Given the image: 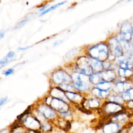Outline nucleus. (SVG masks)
Here are the masks:
<instances>
[{
    "instance_id": "f257e3e1",
    "label": "nucleus",
    "mask_w": 133,
    "mask_h": 133,
    "mask_svg": "<svg viewBox=\"0 0 133 133\" xmlns=\"http://www.w3.org/2000/svg\"><path fill=\"white\" fill-rule=\"evenodd\" d=\"M85 51L86 55L101 62L108 59L110 52L107 41L92 45L87 48Z\"/></svg>"
},
{
    "instance_id": "f03ea898",
    "label": "nucleus",
    "mask_w": 133,
    "mask_h": 133,
    "mask_svg": "<svg viewBox=\"0 0 133 133\" xmlns=\"http://www.w3.org/2000/svg\"><path fill=\"white\" fill-rule=\"evenodd\" d=\"M70 74L72 79V84L76 91L84 94L90 92L94 86L90 81L89 76L77 71H73Z\"/></svg>"
},
{
    "instance_id": "7ed1b4c3",
    "label": "nucleus",
    "mask_w": 133,
    "mask_h": 133,
    "mask_svg": "<svg viewBox=\"0 0 133 133\" xmlns=\"http://www.w3.org/2000/svg\"><path fill=\"white\" fill-rule=\"evenodd\" d=\"M74 71L90 76L94 73L91 65V58L85 54L77 58L74 64Z\"/></svg>"
},
{
    "instance_id": "20e7f679",
    "label": "nucleus",
    "mask_w": 133,
    "mask_h": 133,
    "mask_svg": "<svg viewBox=\"0 0 133 133\" xmlns=\"http://www.w3.org/2000/svg\"><path fill=\"white\" fill-rule=\"evenodd\" d=\"M50 82L54 86H59L62 84L72 83V79L70 73L63 68H58L54 70L50 76Z\"/></svg>"
},
{
    "instance_id": "39448f33",
    "label": "nucleus",
    "mask_w": 133,
    "mask_h": 133,
    "mask_svg": "<svg viewBox=\"0 0 133 133\" xmlns=\"http://www.w3.org/2000/svg\"><path fill=\"white\" fill-rule=\"evenodd\" d=\"M127 111L124 105L112 101L105 100L101 107V113L104 117L110 118L116 114Z\"/></svg>"
},
{
    "instance_id": "423d86ee",
    "label": "nucleus",
    "mask_w": 133,
    "mask_h": 133,
    "mask_svg": "<svg viewBox=\"0 0 133 133\" xmlns=\"http://www.w3.org/2000/svg\"><path fill=\"white\" fill-rule=\"evenodd\" d=\"M43 101L50 106L58 113L66 112L71 109V104L69 103L60 99L53 98L49 95L44 98Z\"/></svg>"
},
{
    "instance_id": "0eeeda50",
    "label": "nucleus",
    "mask_w": 133,
    "mask_h": 133,
    "mask_svg": "<svg viewBox=\"0 0 133 133\" xmlns=\"http://www.w3.org/2000/svg\"><path fill=\"white\" fill-rule=\"evenodd\" d=\"M33 107L42 114L46 120L52 122L59 116L58 113L50 106L45 103L43 100L42 102H37Z\"/></svg>"
},
{
    "instance_id": "6e6552de",
    "label": "nucleus",
    "mask_w": 133,
    "mask_h": 133,
    "mask_svg": "<svg viewBox=\"0 0 133 133\" xmlns=\"http://www.w3.org/2000/svg\"><path fill=\"white\" fill-rule=\"evenodd\" d=\"M107 42L111 54L116 57L124 55L123 50L117 33L109 36L107 40Z\"/></svg>"
},
{
    "instance_id": "1a4fd4ad",
    "label": "nucleus",
    "mask_w": 133,
    "mask_h": 133,
    "mask_svg": "<svg viewBox=\"0 0 133 133\" xmlns=\"http://www.w3.org/2000/svg\"><path fill=\"white\" fill-rule=\"evenodd\" d=\"M19 121L26 129L38 130L41 128V122L32 113L24 116Z\"/></svg>"
},
{
    "instance_id": "9d476101",
    "label": "nucleus",
    "mask_w": 133,
    "mask_h": 133,
    "mask_svg": "<svg viewBox=\"0 0 133 133\" xmlns=\"http://www.w3.org/2000/svg\"><path fill=\"white\" fill-rule=\"evenodd\" d=\"M132 32L133 29L131 19L124 21L119 25L118 33L124 39L131 41Z\"/></svg>"
},
{
    "instance_id": "9b49d317",
    "label": "nucleus",
    "mask_w": 133,
    "mask_h": 133,
    "mask_svg": "<svg viewBox=\"0 0 133 133\" xmlns=\"http://www.w3.org/2000/svg\"><path fill=\"white\" fill-rule=\"evenodd\" d=\"M65 94L70 104L76 107L80 106L86 97V94L78 91H65Z\"/></svg>"
},
{
    "instance_id": "f8f14e48",
    "label": "nucleus",
    "mask_w": 133,
    "mask_h": 133,
    "mask_svg": "<svg viewBox=\"0 0 133 133\" xmlns=\"http://www.w3.org/2000/svg\"><path fill=\"white\" fill-rule=\"evenodd\" d=\"M132 87L133 83L130 80L114 83L112 92L121 95L124 92Z\"/></svg>"
},
{
    "instance_id": "ddd939ff",
    "label": "nucleus",
    "mask_w": 133,
    "mask_h": 133,
    "mask_svg": "<svg viewBox=\"0 0 133 133\" xmlns=\"http://www.w3.org/2000/svg\"><path fill=\"white\" fill-rule=\"evenodd\" d=\"M123 127L109 119L101 126L102 133H119Z\"/></svg>"
},
{
    "instance_id": "4468645a",
    "label": "nucleus",
    "mask_w": 133,
    "mask_h": 133,
    "mask_svg": "<svg viewBox=\"0 0 133 133\" xmlns=\"http://www.w3.org/2000/svg\"><path fill=\"white\" fill-rule=\"evenodd\" d=\"M131 115L127 111L122 112L109 118V119L124 127L130 122Z\"/></svg>"
},
{
    "instance_id": "2eb2a0df",
    "label": "nucleus",
    "mask_w": 133,
    "mask_h": 133,
    "mask_svg": "<svg viewBox=\"0 0 133 133\" xmlns=\"http://www.w3.org/2000/svg\"><path fill=\"white\" fill-rule=\"evenodd\" d=\"M48 95L53 98L62 99L68 103H70L65 94V91L58 86H52L48 91Z\"/></svg>"
},
{
    "instance_id": "dca6fc26",
    "label": "nucleus",
    "mask_w": 133,
    "mask_h": 133,
    "mask_svg": "<svg viewBox=\"0 0 133 133\" xmlns=\"http://www.w3.org/2000/svg\"><path fill=\"white\" fill-rule=\"evenodd\" d=\"M112 94V91L102 90L96 86H93L90 91L89 94L95 97L106 100Z\"/></svg>"
},
{
    "instance_id": "f3484780",
    "label": "nucleus",
    "mask_w": 133,
    "mask_h": 133,
    "mask_svg": "<svg viewBox=\"0 0 133 133\" xmlns=\"http://www.w3.org/2000/svg\"><path fill=\"white\" fill-rule=\"evenodd\" d=\"M101 76L103 81L114 82L117 77L116 71L113 69L104 70L101 71Z\"/></svg>"
},
{
    "instance_id": "a211bd4d",
    "label": "nucleus",
    "mask_w": 133,
    "mask_h": 133,
    "mask_svg": "<svg viewBox=\"0 0 133 133\" xmlns=\"http://www.w3.org/2000/svg\"><path fill=\"white\" fill-rule=\"evenodd\" d=\"M117 76L127 78L129 80L133 75V69L130 68H118L116 70Z\"/></svg>"
},
{
    "instance_id": "6ab92c4d",
    "label": "nucleus",
    "mask_w": 133,
    "mask_h": 133,
    "mask_svg": "<svg viewBox=\"0 0 133 133\" xmlns=\"http://www.w3.org/2000/svg\"><path fill=\"white\" fill-rule=\"evenodd\" d=\"M10 133H26V128L23 127L18 120L10 127Z\"/></svg>"
},
{
    "instance_id": "aec40b11",
    "label": "nucleus",
    "mask_w": 133,
    "mask_h": 133,
    "mask_svg": "<svg viewBox=\"0 0 133 133\" xmlns=\"http://www.w3.org/2000/svg\"><path fill=\"white\" fill-rule=\"evenodd\" d=\"M41 128L42 133H50L54 128V124L52 122L48 120L44 121L41 123Z\"/></svg>"
},
{
    "instance_id": "412c9836",
    "label": "nucleus",
    "mask_w": 133,
    "mask_h": 133,
    "mask_svg": "<svg viewBox=\"0 0 133 133\" xmlns=\"http://www.w3.org/2000/svg\"><path fill=\"white\" fill-rule=\"evenodd\" d=\"M113 85H114L113 82L103 81L94 86H96L102 90L112 91L113 87Z\"/></svg>"
},
{
    "instance_id": "4be33fe9",
    "label": "nucleus",
    "mask_w": 133,
    "mask_h": 133,
    "mask_svg": "<svg viewBox=\"0 0 133 133\" xmlns=\"http://www.w3.org/2000/svg\"><path fill=\"white\" fill-rule=\"evenodd\" d=\"M106 100L114 102L116 103H118L124 105L125 103V101L123 99V97L121 95L115 94L114 93H112L109 96V97L107 98Z\"/></svg>"
},
{
    "instance_id": "5701e85b",
    "label": "nucleus",
    "mask_w": 133,
    "mask_h": 133,
    "mask_svg": "<svg viewBox=\"0 0 133 133\" xmlns=\"http://www.w3.org/2000/svg\"><path fill=\"white\" fill-rule=\"evenodd\" d=\"M89 79L93 86H95L100 82L103 81L101 76V71L95 72L94 73H93L91 75L89 76Z\"/></svg>"
},
{
    "instance_id": "b1692460",
    "label": "nucleus",
    "mask_w": 133,
    "mask_h": 133,
    "mask_svg": "<svg viewBox=\"0 0 133 133\" xmlns=\"http://www.w3.org/2000/svg\"><path fill=\"white\" fill-rule=\"evenodd\" d=\"M121 96L125 102L130 100H133V87L124 92Z\"/></svg>"
},
{
    "instance_id": "393cba45",
    "label": "nucleus",
    "mask_w": 133,
    "mask_h": 133,
    "mask_svg": "<svg viewBox=\"0 0 133 133\" xmlns=\"http://www.w3.org/2000/svg\"><path fill=\"white\" fill-rule=\"evenodd\" d=\"M58 115L59 116L62 117L68 121H71L73 119V113L72 110L71 109L69 110L62 113H58Z\"/></svg>"
},
{
    "instance_id": "a878e982",
    "label": "nucleus",
    "mask_w": 133,
    "mask_h": 133,
    "mask_svg": "<svg viewBox=\"0 0 133 133\" xmlns=\"http://www.w3.org/2000/svg\"><path fill=\"white\" fill-rule=\"evenodd\" d=\"M66 2V1H63V2H60V3L56 4H55V5H52V6H51L48 7V8H47L45 10H44V11H42V12H41V14H40L39 16L41 17V16H43V15H45L46 14H47V13H48V12H50V11H52V10H55V9H56L57 8L59 7V6H61V5L64 4Z\"/></svg>"
},
{
    "instance_id": "bb28decb",
    "label": "nucleus",
    "mask_w": 133,
    "mask_h": 133,
    "mask_svg": "<svg viewBox=\"0 0 133 133\" xmlns=\"http://www.w3.org/2000/svg\"><path fill=\"white\" fill-rule=\"evenodd\" d=\"M80 50H78L76 48L70 51L67 54H66V57L68 59H75V60L77 59L78 56H77V55L79 52V51Z\"/></svg>"
},
{
    "instance_id": "cd10ccee",
    "label": "nucleus",
    "mask_w": 133,
    "mask_h": 133,
    "mask_svg": "<svg viewBox=\"0 0 133 133\" xmlns=\"http://www.w3.org/2000/svg\"><path fill=\"white\" fill-rule=\"evenodd\" d=\"M124 105L127 110H129L133 111V100L126 102Z\"/></svg>"
},
{
    "instance_id": "c85d7f7f",
    "label": "nucleus",
    "mask_w": 133,
    "mask_h": 133,
    "mask_svg": "<svg viewBox=\"0 0 133 133\" xmlns=\"http://www.w3.org/2000/svg\"><path fill=\"white\" fill-rule=\"evenodd\" d=\"M55 126V127H54L50 133H68V131H65L63 129H62L56 126Z\"/></svg>"
},
{
    "instance_id": "c756f323",
    "label": "nucleus",
    "mask_w": 133,
    "mask_h": 133,
    "mask_svg": "<svg viewBox=\"0 0 133 133\" xmlns=\"http://www.w3.org/2000/svg\"><path fill=\"white\" fill-rule=\"evenodd\" d=\"M14 72V70L13 69H9L8 70H6L5 71H4L3 72V74L5 75V76H8V75H9L10 74H11L12 73H13Z\"/></svg>"
},
{
    "instance_id": "7c9ffc66",
    "label": "nucleus",
    "mask_w": 133,
    "mask_h": 133,
    "mask_svg": "<svg viewBox=\"0 0 133 133\" xmlns=\"http://www.w3.org/2000/svg\"><path fill=\"white\" fill-rule=\"evenodd\" d=\"M26 133H42L40 129H26Z\"/></svg>"
},
{
    "instance_id": "2f4dec72",
    "label": "nucleus",
    "mask_w": 133,
    "mask_h": 133,
    "mask_svg": "<svg viewBox=\"0 0 133 133\" xmlns=\"http://www.w3.org/2000/svg\"><path fill=\"white\" fill-rule=\"evenodd\" d=\"M29 20V18H26V19H23V20H22L20 23H19V25H20V26H22V25H24L27 21H28V20Z\"/></svg>"
},
{
    "instance_id": "473e14b6",
    "label": "nucleus",
    "mask_w": 133,
    "mask_h": 133,
    "mask_svg": "<svg viewBox=\"0 0 133 133\" xmlns=\"http://www.w3.org/2000/svg\"><path fill=\"white\" fill-rule=\"evenodd\" d=\"M48 6H49V5H45V6H43L42 7H41V8L39 9V11H41V12H42V11L45 10L47 8H48Z\"/></svg>"
},
{
    "instance_id": "72a5a7b5",
    "label": "nucleus",
    "mask_w": 133,
    "mask_h": 133,
    "mask_svg": "<svg viewBox=\"0 0 133 133\" xmlns=\"http://www.w3.org/2000/svg\"><path fill=\"white\" fill-rule=\"evenodd\" d=\"M6 100H7V98H2L1 99V101H0L1 105H2V104L6 101Z\"/></svg>"
},
{
    "instance_id": "f704fd0d",
    "label": "nucleus",
    "mask_w": 133,
    "mask_h": 133,
    "mask_svg": "<svg viewBox=\"0 0 133 133\" xmlns=\"http://www.w3.org/2000/svg\"><path fill=\"white\" fill-rule=\"evenodd\" d=\"M128 56V58H129V59L130 61L133 64V54L129 55V56Z\"/></svg>"
},
{
    "instance_id": "c9c22d12",
    "label": "nucleus",
    "mask_w": 133,
    "mask_h": 133,
    "mask_svg": "<svg viewBox=\"0 0 133 133\" xmlns=\"http://www.w3.org/2000/svg\"><path fill=\"white\" fill-rule=\"evenodd\" d=\"M62 42V41H60V40H59V41H56L55 42V43H54V45L55 46H57V45H59V44H60Z\"/></svg>"
},
{
    "instance_id": "e433bc0d",
    "label": "nucleus",
    "mask_w": 133,
    "mask_h": 133,
    "mask_svg": "<svg viewBox=\"0 0 133 133\" xmlns=\"http://www.w3.org/2000/svg\"><path fill=\"white\" fill-rule=\"evenodd\" d=\"M31 46H28V47H23V48H20L19 49L20 50H26L29 48H30Z\"/></svg>"
},
{
    "instance_id": "4c0bfd02",
    "label": "nucleus",
    "mask_w": 133,
    "mask_h": 133,
    "mask_svg": "<svg viewBox=\"0 0 133 133\" xmlns=\"http://www.w3.org/2000/svg\"><path fill=\"white\" fill-rule=\"evenodd\" d=\"M4 36V33H2V32H1V33H0V37L1 38H2Z\"/></svg>"
},
{
    "instance_id": "58836bf2",
    "label": "nucleus",
    "mask_w": 133,
    "mask_h": 133,
    "mask_svg": "<svg viewBox=\"0 0 133 133\" xmlns=\"http://www.w3.org/2000/svg\"><path fill=\"white\" fill-rule=\"evenodd\" d=\"M129 80L133 83V75H132V76L130 78V79H129Z\"/></svg>"
},
{
    "instance_id": "ea45409f",
    "label": "nucleus",
    "mask_w": 133,
    "mask_h": 133,
    "mask_svg": "<svg viewBox=\"0 0 133 133\" xmlns=\"http://www.w3.org/2000/svg\"><path fill=\"white\" fill-rule=\"evenodd\" d=\"M131 42L133 43V32H132V37H131Z\"/></svg>"
},
{
    "instance_id": "a19ab883",
    "label": "nucleus",
    "mask_w": 133,
    "mask_h": 133,
    "mask_svg": "<svg viewBox=\"0 0 133 133\" xmlns=\"http://www.w3.org/2000/svg\"><path fill=\"white\" fill-rule=\"evenodd\" d=\"M133 1V0H128V2H130V1Z\"/></svg>"
},
{
    "instance_id": "79ce46f5",
    "label": "nucleus",
    "mask_w": 133,
    "mask_h": 133,
    "mask_svg": "<svg viewBox=\"0 0 133 133\" xmlns=\"http://www.w3.org/2000/svg\"><path fill=\"white\" fill-rule=\"evenodd\" d=\"M122 1H125V0H122Z\"/></svg>"
},
{
    "instance_id": "37998d69",
    "label": "nucleus",
    "mask_w": 133,
    "mask_h": 133,
    "mask_svg": "<svg viewBox=\"0 0 133 133\" xmlns=\"http://www.w3.org/2000/svg\"><path fill=\"white\" fill-rule=\"evenodd\" d=\"M132 69H133V68H132Z\"/></svg>"
}]
</instances>
